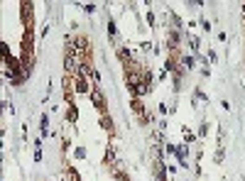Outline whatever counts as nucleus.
<instances>
[{"label":"nucleus","instance_id":"obj_5","mask_svg":"<svg viewBox=\"0 0 245 181\" xmlns=\"http://www.w3.org/2000/svg\"><path fill=\"white\" fill-rule=\"evenodd\" d=\"M76 115H79V110H76V105H69V113H66V120H69V123H76Z\"/></svg>","mask_w":245,"mask_h":181},{"label":"nucleus","instance_id":"obj_3","mask_svg":"<svg viewBox=\"0 0 245 181\" xmlns=\"http://www.w3.org/2000/svg\"><path fill=\"white\" fill-rule=\"evenodd\" d=\"M105 164H115V149H113V144L105 149Z\"/></svg>","mask_w":245,"mask_h":181},{"label":"nucleus","instance_id":"obj_6","mask_svg":"<svg viewBox=\"0 0 245 181\" xmlns=\"http://www.w3.org/2000/svg\"><path fill=\"white\" fill-rule=\"evenodd\" d=\"M103 127H105V130L113 135V123H110V118H105V115H103Z\"/></svg>","mask_w":245,"mask_h":181},{"label":"nucleus","instance_id":"obj_1","mask_svg":"<svg viewBox=\"0 0 245 181\" xmlns=\"http://www.w3.org/2000/svg\"><path fill=\"white\" fill-rule=\"evenodd\" d=\"M91 100H93V105L103 113V108H105V100H103V93H101V88H98V86H93V91H91Z\"/></svg>","mask_w":245,"mask_h":181},{"label":"nucleus","instance_id":"obj_9","mask_svg":"<svg viewBox=\"0 0 245 181\" xmlns=\"http://www.w3.org/2000/svg\"><path fill=\"white\" fill-rule=\"evenodd\" d=\"M84 13L93 15V13H96V5H84Z\"/></svg>","mask_w":245,"mask_h":181},{"label":"nucleus","instance_id":"obj_8","mask_svg":"<svg viewBox=\"0 0 245 181\" xmlns=\"http://www.w3.org/2000/svg\"><path fill=\"white\" fill-rule=\"evenodd\" d=\"M206 132H208V123H206V120H203V123H201V127H199V135H201V137H203V135H206Z\"/></svg>","mask_w":245,"mask_h":181},{"label":"nucleus","instance_id":"obj_7","mask_svg":"<svg viewBox=\"0 0 245 181\" xmlns=\"http://www.w3.org/2000/svg\"><path fill=\"white\" fill-rule=\"evenodd\" d=\"M108 34L115 37V22H113V20H108Z\"/></svg>","mask_w":245,"mask_h":181},{"label":"nucleus","instance_id":"obj_4","mask_svg":"<svg viewBox=\"0 0 245 181\" xmlns=\"http://www.w3.org/2000/svg\"><path fill=\"white\" fill-rule=\"evenodd\" d=\"M132 110L145 115V108H142V98H132Z\"/></svg>","mask_w":245,"mask_h":181},{"label":"nucleus","instance_id":"obj_10","mask_svg":"<svg viewBox=\"0 0 245 181\" xmlns=\"http://www.w3.org/2000/svg\"><path fill=\"white\" fill-rule=\"evenodd\" d=\"M201 27L206 29V32H211V22H208V20H201Z\"/></svg>","mask_w":245,"mask_h":181},{"label":"nucleus","instance_id":"obj_2","mask_svg":"<svg viewBox=\"0 0 245 181\" xmlns=\"http://www.w3.org/2000/svg\"><path fill=\"white\" fill-rule=\"evenodd\" d=\"M76 91H79V93H88V91H93V88L88 86L86 76H79V78H76Z\"/></svg>","mask_w":245,"mask_h":181},{"label":"nucleus","instance_id":"obj_11","mask_svg":"<svg viewBox=\"0 0 245 181\" xmlns=\"http://www.w3.org/2000/svg\"><path fill=\"white\" fill-rule=\"evenodd\" d=\"M76 157H79V159H81V157H86V149H84V147H79V149H76Z\"/></svg>","mask_w":245,"mask_h":181}]
</instances>
